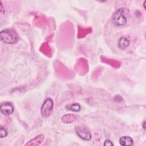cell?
Masks as SVG:
<instances>
[{
	"instance_id": "obj_6",
	"label": "cell",
	"mask_w": 146,
	"mask_h": 146,
	"mask_svg": "<svg viewBox=\"0 0 146 146\" xmlns=\"http://www.w3.org/2000/svg\"><path fill=\"white\" fill-rule=\"evenodd\" d=\"M133 140L132 137L128 136H121L119 139V143L123 146H128L133 144Z\"/></svg>"
},
{
	"instance_id": "obj_1",
	"label": "cell",
	"mask_w": 146,
	"mask_h": 146,
	"mask_svg": "<svg viewBox=\"0 0 146 146\" xmlns=\"http://www.w3.org/2000/svg\"><path fill=\"white\" fill-rule=\"evenodd\" d=\"M129 15L130 13L128 9L125 7L119 8L112 15V22L117 27L124 26L127 22Z\"/></svg>"
},
{
	"instance_id": "obj_4",
	"label": "cell",
	"mask_w": 146,
	"mask_h": 146,
	"mask_svg": "<svg viewBox=\"0 0 146 146\" xmlns=\"http://www.w3.org/2000/svg\"><path fill=\"white\" fill-rule=\"evenodd\" d=\"M75 131L78 136L82 139L86 141L91 140L92 135L90 129L84 126H78L75 127Z\"/></svg>"
},
{
	"instance_id": "obj_5",
	"label": "cell",
	"mask_w": 146,
	"mask_h": 146,
	"mask_svg": "<svg viewBox=\"0 0 146 146\" xmlns=\"http://www.w3.org/2000/svg\"><path fill=\"white\" fill-rule=\"evenodd\" d=\"M14 108L12 104L9 102H5L1 104L0 111L4 115H9L13 113Z\"/></svg>"
},
{
	"instance_id": "obj_8",
	"label": "cell",
	"mask_w": 146,
	"mask_h": 146,
	"mask_svg": "<svg viewBox=\"0 0 146 146\" xmlns=\"http://www.w3.org/2000/svg\"><path fill=\"white\" fill-rule=\"evenodd\" d=\"M130 44V41L127 38L121 37L120 38L118 43V46L121 49H124Z\"/></svg>"
},
{
	"instance_id": "obj_10",
	"label": "cell",
	"mask_w": 146,
	"mask_h": 146,
	"mask_svg": "<svg viewBox=\"0 0 146 146\" xmlns=\"http://www.w3.org/2000/svg\"><path fill=\"white\" fill-rule=\"evenodd\" d=\"M7 135V132L6 131V129L3 128V127H1V129H0V136L1 138L5 137Z\"/></svg>"
},
{
	"instance_id": "obj_7",
	"label": "cell",
	"mask_w": 146,
	"mask_h": 146,
	"mask_svg": "<svg viewBox=\"0 0 146 146\" xmlns=\"http://www.w3.org/2000/svg\"><path fill=\"white\" fill-rule=\"evenodd\" d=\"M44 139V136L43 135H39L36 137H35L32 140H30L29 143H27L25 145H38L40 144Z\"/></svg>"
},
{
	"instance_id": "obj_3",
	"label": "cell",
	"mask_w": 146,
	"mask_h": 146,
	"mask_svg": "<svg viewBox=\"0 0 146 146\" xmlns=\"http://www.w3.org/2000/svg\"><path fill=\"white\" fill-rule=\"evenodd\" d=\"M54 106L53 100L51 98H47L40 108V113L43 117L47 118L51 114Z\"/></svg>"
},
{
	"instance_id": "obj_2",
	"label": "cell",
	"mask_w": 146,
	"mask_h": 146,
	"mask_svg": "<svg viewBox=\"0 0 146 146\" xmlns=\"http://www.w3.org/2000/svg\"><path fill=\"white\" fill-rule=\"evenodd\" d=\"M0 39L3 43L14 44L18 40V35L13 29H5L0 33Z\"/></svg>"
},
{
	"instance_id": "obj_12",
	"label": "cell",
	"mask_w": 146,
	"mask_h": 146,
	"mask_svg": "<svg viewBox=\"0 0 146 146\" xmlns=\"http://www.w3.org/2000/svg\"><path fill=\"white\" fill-rule=\"evenodd\" d=\"M145 121H144L143 123V127L144 128V129H145Z\"/></svg>"
},
{
	"instance_id": "obj_11",
	"label": "cell",
	"mask_w": 146,
	"mask_h": 146,
	"mask_svg": "<svg viewBox=\"0 0 146 146\" xmlns=\"http://www.w3.org/2000/svg\"><path fill=\"white\" fill-rule=\"evenodd\" d=\"M104 145H113V144L112 143V141L110 140H106L104 143Z\"/></svg>"
},
{
	"instance_id": "obj_9",
	"label": "cell",
	"mask_w": 146,
	"mask_h": 146,
	"mask_svg": "<svg viewBox=\"0 0 146 146\" xmlns=\"http://www.w3.org/2000/svg\"><path fill=\"white\" fill-rule=\"evenodd\" d=\"M66 108L68 110H70V111H74V112H78V111H80L81 107H80V104L78 103H74V104L67 105L66 106Z\"/></svg>"
},
{
	"instance_id": "obj_13",
	"label": "cell",
	"mask_w": 146,
	"mask_h": 146,
	"mask_svg": "<svg viewBox=\"0 0 146 146\" xmlns=\"http://www.w3.org/2000/svg\"><path fill=\"white\" fill-rule=\"evenodd\" d=\"M145 3H146V1H145L144 2V3H143V6H144V9H145Z\"/></svg>"
}]
</instances>
